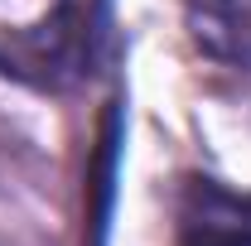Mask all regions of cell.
<instances>
[{
    "instance_id": "1",
    "label": "cell",
    "mask_w": 251,
    "mask_h": 246,
    "mask_svg": "<svg viewBox=\"0 0 251 246\" xmlns=\"http://www.w3.org/2000/svg\"><path fill=\"white\" fill-rule=\"evenodd\" d=\"M188 34L213 63L251 73V0H188Z\"/></svg>"
},
{
    "instance_id": "2",
    "label": "cell",
    "mask_w": 251,
    "mask_h": 246,
    "mask_svg": "<svg viewBox=\"0 0 251 246\" xmlns=\"http://www.w3.org/2000/svg\"><path fill=\"white\" fill-rule=\"evenodd\" d=\"M184 246H251V222L193 217V222L184 227Z\"/></svg>"
}]
</instances>
